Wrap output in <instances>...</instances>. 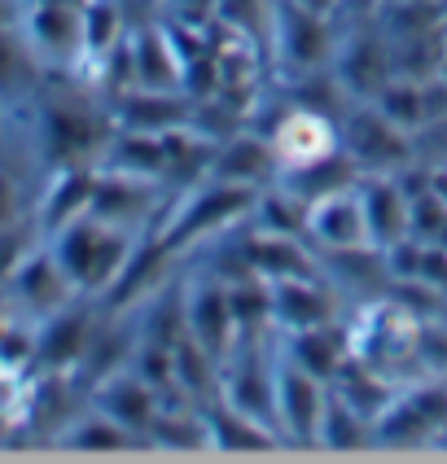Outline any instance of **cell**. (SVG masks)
Segmentation results:
<instances>
[{"label": "cell", "instance_id": "obj_1", "mask_svg": "<svg viewBox=\"0 0 447 464\" xmlns=\"http://www.w3.org/2000/svg\"><path fill=\"white\" fill-rule=\"evenodd\" d=\"M49 246L83 298H105L114 281L123 276L131 250H136V237H131V228H119V224L88 210L75 224L53 232Z\"/></svg>", "mask_w": 447, "mask_h": 464}, {"label": "cell", "instance_id": "obj_2", "mask_svg": "<svg viewBox=\"0 0 447 464\" xmlns=\"http://www.w3.org/2000/svg\"><path fill=\"white\" fill-rule=\"evenodd\" d=\"M338 53V23L320 9L298 0H272V26H267V62L272 71L294 83L320 66H334Z\"/></svg>", "mask_w": 447, "mask_h": 464}, {"label": "cell", "instance_id": "obj_3", "mask_svg": "<svg viewBox=\"0 0 447 464\" xmlns=\"http://www.w3.org/2000/svg\"><path fill=\"white\" fill-rule=\"evenodd\" d=\"M346 334H351V360L368 363V368L386 372L391 382L408 386L403 372L417 368V334H421L417 311H408L399 298H377V303H368L355 315V324Z\"/></svg>", "mask_w": 447, "mask_h": 464}, {"label": "cell", "instance_id": "obj_4", "mask_svg": "<svg viewBox=\"0 0 447 464\" xmlns=\"http://www.w3.org/2000/svg\"><path fill=\"white\" fill-rule=\"evenodd\" d=\"M338 140L342 150L355 158L360 171H408L417 162V145L413 131H403L399 123H391L373 102H351L346 114L338 119Z\"/></svg>", "mask_w": 447, "mask_h": 464}, {"label": "cell", "instance_id": "obj_5", "mask_svg": "<svg viewBox=\"0 0 447 464\" xmlns=\"http://www.w3.org/2000/svg\"><path fill=\"white\" fill-rule=\"evenodd\" d=\"M447 430V382L425 377L421 386H399L394 399L373 420V442L386 447H417L434 442Z\"/></svg>", "mask_w": 447, "mask_h": 464}, {"label": "cell", "instance_id": "obj_6", "mask_svg": "<svg viewBox=\"0 0 447 464\" xmlns=\"http://www.w3.org/2000/svg\"><path fill=\"white\" fill-rule=\"evenodd\" d=\"M272 399H277V430L294 447H312L320 439V416L329 399V382H320L303 363H294L286 351H277L272 368Z\"/></svg>", "mask_w": 447, "mask_h": 464}, {"label": "cell", "instance_id": "obj_7", "mask_svg": "<svg viewBox=\"0 0 447 464\" xmlns=\"http://www.w3.org/2000/svg\"><path fill=\"white\" fill-rule=\"evenodd\" d=\"M114 128H105L102 114H92L75 97H49L40 105V145L53 167L62 162H92L105 154Z\"/></svg>", "mask_w": 447, "mask_h": 464}, {"label": "cell", "instance_id": "obj_8", "mask_svg": "<svg viewBox=\"0 0 447 464\" xmlns=\"http://www.w3.org/2000/svg\"><path fill=\"white\" fill-rule=\"evenodd\" d=\"M334 75L342 88L351 92V102H373L386 83L394 79V49L382 23L346 26L338 35V53H334Z\"/></svg>", "mask_w": 447, "mask_h": 464}, {"label": "cell", "instance_id": "obj_9", "mask_svg": "<svg viewBox=\"0 0 447 464\" xmlns=\"http://www.w3.org/2000/svg\"><path fill=\"white\" fill-rule=\"evenodd\" d=\"M9 294H14V303H18L26 315H35V320H49V315H57L62 307H71L79 298L75 281H71L66 267L57 263L49 241H44V246H31V250L14 263Z\"/></svg>", "mask_w": 447, "mask_h": 464}, {"label": "cell", "instance_id": "obj_10", "mask_svg": "<svg viewBox=\"0 0 447 464\" xmlns=\"http://www.w3.org/2000/svg\"><path fill=\"white\" fill-rule=\"evenodd\" d=\"M184 315H189V334L207 346L215 360L224 363L233 355L241 324L228 303V281H219L215 272H198L184 281Z\"/></svg>", "mask_w": 447, "mask_h": 464}, {"label": "cell", "instance_id": "obj_11", "mask_svg": "<svg viewBox=\"0 0 447 464\" xmlns=\"http://www.w3.org/2000/svg\"><path fill=\"white\" fill-rule=\"evenodd\" d=\"M267 136H272V150H277L281 171L307 167L316 158L342 150L338 119H329V114H320V110H307V105H294V102L277 114V123L267 128Z\"/></svg>", "mask_w": 447, "mask_h": 464}, {"label": "cell", "instance_id": "obj_12", "mask_svg": "<svg viewBox=\"0 0 447 464\" xmlns=\"http://www.w3.org/2000/svg\"><path fill=\"white\" fill-rule=\"evenodd\" d=\"M97 176L92 162H62L49 171V184L40 193V207H35V232L49 241L53 232H62L66 224H75L79 215L92 210V193H97Z\"/></svg>", "mask_w": 447, "mask_h": 464}, {"label": "cell", "instance_id": "obj_13", "mask_svg": "<svg viewBox=\"0 0 447 464\" xmlns=\"http://www.w3.org/2000/svg\"><path fill=\"white\" fill-rule=\"evenodd\" d=\"M92 337H97L92 307L71 303V307H62L57 315L40 320V334H35V363H40L44 372H62V377H71V372L79 368V360L88 355Z\"/></svg>", "mask_w": 447, "mask_h": 464}, {"label": "cell", "instance_id": "obj_14", "mask_svg": "<svg viewBox=\"0 0 447 464\" xmlns=\"http://www.w3.org/2000/svg\"><path fill=\"white\" fill-rule=\"evenodd\" d=\"M210 176L228 184H246V188H267V184L281 180V162L272 150V136L255 128H241L237 136L215 145L210 158Z\"/></svg>", "mask_w": 447, "mask_h": 464}, {"label": "cell", "instance_id": "obj_15", "mask_svg": "<svg viewBox=\"0 0 447 464\" xmlns=\"http://www.w3.org/2000/svg\"><path fill=\"white\" fill-rule=\"evenodd\" d=\"M307 241L316 250H346V246H373L368 241V219L360 202V184L338 188L329 198L312 202L307 210Z\"/></svg>", "mask_w": 447, "mask_h": 464}, {"label": "cell", "instance_id": "obj_16", "mask_svg": "<svg viewBox=\"0 0 447 464\" xmlns=\"http://www.w3.org/2000/svg\"><path fill=\"white\" fill-rule=\"evenodd\" d=\"M110 123L131 131L180 128V123H193V97L184 88H128L114 97Z\"/></svg>", "mask_w": 447, "mask_h": 464}, {"label": "cell", "instance_id": "obj_17", "mask_svg": "<svg viewBox=\"0 0 447 464\" xmlns=\"http://www.w3.org/2000/svg\"><path fill=\"white\" fill-rule=\"evenodd\" d=\"M92 408H102L105 416H114L123 430H131L136 439L145 442L150 425H154L158 412H162V394H158L145 377H136L128 363L123 372H114V377H105L102 386H92Z\"/></svg>", "mask_w": 447, "mask_h": 464}, {"label": "cell", "instance_id": "obj_18", "mask_svg": "<svg viewBox=\"0 0 447 464\" xmlns=\"http://www.w3.org/2000/svg\"><path fill=\"white\" fill-rule=\"evenodd\" d=\"M360 202H364V219H368V241L373 246H394L403 237H413L408 228V188L399 176L391 171H368L360 176Z\"/></svg>", "mask_w": 447, "mask_h": 464}, {"label": "cell", "instance_id": "obj_19", "mask_svg": "<svg viewBox=\"0 0 447 464\" xmlns=\"http://www.w3.org/2000/svg\"><path fill=\"white\" fill-rule=\"evenodd\" d=\"M338 320L329 289L320 276H289V281H272V329L281 334H303L316 324Z\"/></svg>", "mask_w": 447, "mask_h": 464}, {"label": "cell", "instance_id": "obj_20", "mask_svg": "<svg viewBox=\"0 0 447 464\" xmlns=\"http://www.w3.org/2000/svg\"><path fill=\"white\" fill-rule=\"evenodd\" d=\"M26 35L40 53L57 62H79L83 49V5L66 0H35L26 5Z\"/></svg>", "mask_w": 447, "mask_h": 464}, {"label": "cell", "instance_id": "obj_21", "mask_svg": "<svg viewBox=\"0 0 447 464\" xmlns=\"http://www.w3.org/2000/svg\"><path fill=\"white\" fill-rule=\"evenodd\" d=\"M158 180H141V176H123V171H102L97 176V193H92V215H102L119 228H136V224H154V198Z\"/></svg>", "mask_w": 447, "mask_h": 464}, {"label": "cell", "instance_id": "obj_22", "mask_svg": "<svg viewBox=\"0 0 447 464\" xmlns=\"http://www.w3.org/2000/svg\"><path fill=\"white\" fill-rule=\"evenodd\" d=\"M246 263L267 276V281H289V276H320V255L303 246V237H281V232H255L246 237Z\"/></svg>", "mask_w": 447, "mask_h": 464}, {"label": "cell", "instance_id": "obj_23", "mask_svg": "<svg viewBox=\"0 0 447 464\" xmlns=\"http://www.w3.org/2000/svg\"><path fill=\"white\" fill-rule=\"evenodd\" d=\"M131 49V75H136V88H184V62L171 35L158 26H141L128 35Z\"/></svg>", "mask_w": 447, "mask_h": 464}, {"label": "cell", "instance_id": "obj_24", "mask_svg": "<svg viewBox=\"0 0 447 464\" xmlns=\"http://www.w3.org/2000/svg\"><path fill=\"white\" fill-rule=\"evenodd\" d=\"M202 412H207V430H210V451H267V447L286 442L272 425L237 412L233 403H224L219 394L210 403H202Z\"/></svg>", "mask_w": 447, "mask_h": 464}, {"label": "cell", "instance_id": "obj_25", "mask_svg": "<svg viewBox=\"0 0 447 464\" xmlns=\"http://www.w3.org/2000/svg\"><path fill=\"white\" fill-rule=\"evenodd\" d=\"M281 351L294 363H303L307 372H316L320 382H334L346 355H351V334L338 320H329V324H316V329H303V334H286Z\"/></svg>", "mask_w": 447, "mask_h": 464}, {"label": "cell", "instance_id": "obj_26", "mask_svg": "<svg viewBox=\"0 0 447 464\" xmlns=\"http://www.w3.org/2000/svg\"><path fill=\"white\" fill-rule=\"evenodd\" d=\"M360 167H355V158L346 154V150H334V154L316 158L307 167H294V171H281V184L294 188L307 207L320 202V198H329V193H338V188H351V184H360Z\"/></svg>", "mask_w": 447, "mask_h": 464}, {"label": "cell", "instance_id": "obj_27", "mask_svg": "<svg viewBox=\"0 0 447 464\" xmlns=\"http://www.w3.org/2000/svg\"><path fill=\"white\" fill-rule=\"evenodd\" d=\"M123 35V9L119 0H88L83 5V49H79L75 66H88V75L97 79L105 66V57L119 49Z\"/></svg>", "mask_w": 447, "mask_h": 464}, {"label": "cell", "instance_id": "obj_28", "mask_svg": "<svg viewBox=\"0 0 447 464\" xmlns=\"http://www.w3.org/2000/svg\"><path fill=\"white\" fill-rule=\"evenodd\" d=\"M307 202L286 188V184H267L255 193V207H250V228L255 232H281V237H307Z\"/></svg>", "mask_w": 447, "mask_h": 464}, {"label": "cell", "instance_id": "obj_29", "mask_svg": "<svg viewBox=\"0 0 447 464\" xmlns=\"http://www.w3.org/2000/svg\"><path fill=\"white\" fill-rule=\"evenodd\" d=\"M373 442V420H368L355 403H346L338 390L329 386L325 399V416H320V439L316 447H329V451H360Z\"/></svg>", "mask_w": 447, "mask_h": 464}, {"label": "cell", "instance_id": "obj_30", "mask_svg": "<svg viewBox=\"0 0 447 464\" xmlns=\"http://www.w3.org/2000/svg\"><path fill=\"white\" fill-rule=\"evenodd\" d=\"M391 49H394V75L421 79V83L447 75V26L421 31V35H408V40H391Z\"/></svg>", "mask_w": 447, "mask_h": 464}, {"label": "cell", "instance_id": "obj_31", "mask_svg": "<svg viewBox=\"0 0 447 464\" xmlns=\"http://www.w3.org/2000/svg\"><path fill=\"white\" fill-rule=\"evenodd\" d=\"M373 105H377L391 123H399L403 131H417L430 123V97H425V83H421V79L394 75L391 83L373 97Z\"/></svg>", "mask_w": 447, "mask_h": 464}, {"label": "cell", "instance_id": "obj_32", "mask_svg": "<svg viewBox=\"0 0 447 464\" xmlns=\"http://www.w3.org/2000/svg\"><path fill=\"white\" fill-rule=\"evenodd\" d=\"M62 442L66 447H79V451H123V447H141V439L123 430L114 416H105L102 408H92L88 416H79L71 430H62Z\"/></svg>", "mask_w": 447, "mask_h": 464}, {"label": "cell", "instance_id": "obj_33", "mask_svg": "<svg viewBox=\"0 0 447 464\" xmlns=\"http://www.w3.org/2000/svg\"><path fill=\"white\" fill-rule=\"evenodd\" d=\"M417 368L425 377H447V320L430 315L417 334Z\"/></svg>", "mask_w": 447, "mask_h": 464}, {"label": "cell", "instance_id": "obj_34", "mask_svg": "<svg viewBox=\"0 0 447 464\" xmlns=\"http://www.w3.org/2000/svg\"><path fill=\"white\" fill-rule=\"evenodd\" d=\"M14 26H0V97H9V92H18L31 75V62L23 57L18 49V40L9 35Z\"/></svg>", "mask_w": 447, "mask_h": 464}, {"label": "cell", "instance_id": "obj_35", "mask_svg": "<svg viewBox=\"0 0 447 464\" xmlns=\"http://www.w3.org/2000/svg\"><path fill=\"white\" fill-rule=\"evenodd\" d=\"M386 0H338L334 9V23H346V26H364V23H377Z\"/></svg>", "mask_w": 447, "mask_h": 464}, {"label": "cell", "instance_id": "obj_36", "mask_svg": "<svg viewBox=\"0 0 447 464\" xmlns=\"http://www.w3.org/2000/svg\"><path fill=\"white\" fill-rule=\"evenodd\" d=\"M18 219V184L0 171V228H14Z\"/></svg>", "mask_w": 447, "mask_h": 464}, {"label": "cell", "instance_id": "obj_37", "mask_svg": "<svg viewBox=\"0 0 447 464\" xmlns=\"http://www.w3.org/2000/svg\"><path fill=\"white\" fill-rule=\"evenodd\" d=\"M18 23V0H0V26Z\"/></svg>", "mask_w": 447, "mask_h": 464}, {"label": "cell", "instance_id": "obj_38", "mask_svg": "<svg viewBox=\"0 0 447 464\" xmlns=\"http://www.w3.org/2000/svg\"><path fill=\"white\" fill-rule=\"evenodd\" d=\"M298 5H307V9H320V14H329V18H334V9H338V0H298Z\"/></svg>", "mask_w": 447, "mask_h": 464}]
</instances>
